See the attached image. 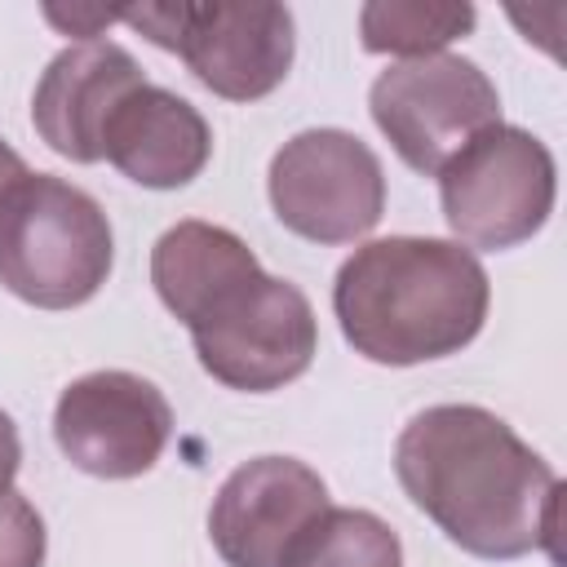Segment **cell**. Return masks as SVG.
Wrapping results in <instances>:
<instances>
[{"label":"cell","instance_id":"obj_1","mask_svg":"<svg viewBox=\"0 0 567 567\" xmlns=\"http://www.w3.org/2000/svg\"><path fill=\"white\" fill-rule=\"evenodd\" d=\"M394 478L408 501L474 558L554 549L563 483L496 412L439 403L416 412L394 443Z\"/></svg>","mask_w":567,"mask_h":567},{"label":"cell","instance_id":"obj_2","mask_svg":"<svg viewBox=\"0 0 567 567\" xmlns=\"http://www.w3.org/2000/svg\"><path fill=\"white\" fill-rule=\"evenodd\" d=\"M492 284L456 239L390 235L359 244L332 284L341 337L368 363L412 368L465 350L487 319Z\"/></svg>","mask_w":567,"mask_h":567},{"label":"cell","instance_id":"obj_3","mask_svg":"<svg viewBox=\"0 0 567 567\" xmlns=\"http://www.w3.org/2000/svg\"><path fill=\"white\" fill-rule=\"evenodd\" d=\"M115 261L102 204L53 177L27 173L0 199V284L40 310H71L97 297Z\"/></svg>","mask_w":567,"mask_h":567},{"label":"cell","instance_id":"obj_4","mask_svg":"<svg viewBox=\"0 0 567 567\" xmlns=\"http://www.w3.org/2000/svg\"><path fill=\"white\" fill-rule=\"evenodd\" d=\"M186 328L199 368L226 390L244 394L284 390L319 350V323L306 292L266 275L261 261L221 284Z\"/></svg>","mask_w":567,"mask_h":567},{"label":"cell","instance_id":"obj_5","mask_svg":"<svg viewBox=\"0 0 567 567\" xmlns=\"http://www.w3.org/2000/svg\"><path fill=\"white\" fill-rule=\"evenodd\" d=\"M554 195V155L518 124L483 128L439 168V204L465 248L501 252L527 244L549 221Z\"/></svg>","mask_w":567,"mask_h":567},{"label":"cell","instance_id":"obj_6","mask_svg":"<svg viewBox=\"0 0 567 567\" xmlns=\"http://www.w3.org/2000/svg\"><path fill=\"white\" fill-rule=\"evenodd\" d=\"M120 22L137 27L151 44L177 53L190 75L226 97L257 102L288 80L292 66V13L270 0L248 4H142L120 9Z\"/></svg>","mask_w":567,"mask_h":567},{"label":"cell","instance_id":"obj_7","mask_svg":"<svg viewBox=\"0 0 567 567\" xmlns=\"http://www.w3.org/2000/svg\"><path fill=\"white\" fill-rule=\"evenodd\" d=\"M368 111L412 173L439 177L470 137L501 124V93L478 62L430 53L385 66L368 89Z\"/></svg>","mask_w":567,"mask_h":567},{"label":"cell","instance_id":"obj_8","mask_svg":"<svg viewBox=\"0 0 567 567\" xmlns=\"http://www.w3.org/2000/svg\"><path fill=\"white\" fill-rule=\"evenodd\" d=\"M270 208L310 244H354L385 213L377 151L346 128H306L270 159Z\"/></svg>","mask_w":567,"mask_h":567},{"label":"cell","instance_id":"obj_9","mask_svg":"<svg viewBox=\"0 0 567 567\" xmlns=\"http://www.w3.org/2000/svg\"><path fill=\"white\" fill-rule=\"evenodd\" d=\"M173 434L164 390L137 372L102 368L75 377L53 408V439L62 456L93 478L146 474Z\"/></svg>","mask_w":567,"mask_h":567},{"label":"cell","instance_id":"obj_10","mask_svg":"<svg viewBox=\"0 0 567 567\" xmlns=\"http://www.w3.org/2000/svg\"><path fill=\"white\" fill-rule=\"evenodd\" d=\"M328 509L323 478L297 456H252L226 474L208 536L226 567H279L297 536Z\"/></svg>","mask_w":567,"mask_h":567},{"label":"cell","instance_id":"obj_11","mask_svg":"<svg viewBox=\"0 0 567 567\" xmlns=\"http://www.w3.org/2000/svg\"><path fill=\"white\" fill-rule=\"evenodd\" d=\"M146 75L137 58L115 40H84L66 44L40 75L31 97V124L49 151L71 164L102 159V133L115 106L142 89Z\"/></svg>","mask_w":567,"mask_h":567},{"label":"cell","instance_id":"obj_12","mask_svg":"<svg viewBox=\"0 0 567 567\" xmlns=\"http://www.w3.org/2000/svg\"><path fill=\"white\" fill-rule=\"evenodd\" d=\"M208 155H213L208 120L186 97L159 84L133 89L115 106L102 133V159H111L128 182L146 190H177L195 182Z\"/></svg>","mask_w":567,"mask_h":567},{"label":"cell","instance_id":"obj_13","mask_svg":"<svg viewBox=\"0 0 567 567\" xmlns=\"http://www.w3.org/2000/svg\"><path fill=\"white\" fill-rule=\"evenodd\" d=\"M252 266L257 257L235 230L199 221V217L168 226L151 248V284L182 323H190L221 284H230L235 275Z\"/></svg>","mask_w":567,"mask_h":567},{"label":"cell","instance_id":"obj_14","mask_svg":"<svg viewBox=\"0 0 567 567\" xmlns=\"http://www.w3.org/2000/svg\"><path fill=\"white\" fill-rule=\"evenodd\" d=\"M474 4H425V0H372L359 9V40L368 53L430 58L474 31Z\"/></svg>","mask_w":567,"mask_h":567},{"label":"cell","instance_id":"obj_15","mask_svg":"<svg viewBox=\"0 0 567 567\" xmlns=\"http://www.w3.org/2000/svg\"><path fill=\"white\" fill-rule=\"evenodd\" d=\"M279 567H403L399 532L372 509L328 505L284 554Z\"/></svg>","mask_w":567,"mask_h":567},{"label":"cell","instance_id":"obj_16","mask_svg":"<svg viewBox=\"0 0 567 567\" xmlns=\"http://www.w3.org/2000/svg\"><path fill=\"white\" fill-rule=\"evenodd\" d=\"M44 518L40 509L13 487L0 496V567H44Z\"/></svg>","mask_w":567,"mask_h":567},{"label":"cell","instance_id":"obj_17","mask_svg":"<svg viewBox=\"0 0 567 567\" xmlns=\"http://www.w3.org/2000/svg\"><path fill=\"white\" fill-rule=\"evenodd\" d=\"M18 465H22V439H18L13 416L0 408V496H4V492H13Z\"/></svg>","mask_w":567,"mask_h":567},{"label":"cell","instance_id":"obj_18","mask_svg":"<svg viewBox=\"0 0 567 567\" xmlns=\"http://www.w3.org/2000/svg\"><path fill=\"white\" fill-rule=\"evenodd\" d=\"M27 173H31V168H27V159H22L4 137H0V199H4V190H9L18 177H27Z\"/></svg>","mask_w":567,"mask_h":567}]
</instances>
